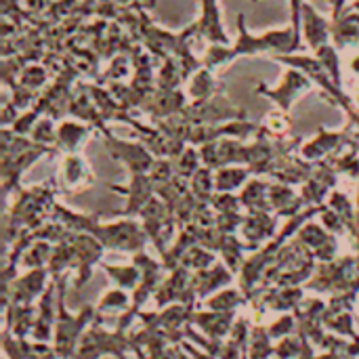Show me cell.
Masks as SVG:
<instances>
[{
  "mask_svg": "<svg viewBox=\"0 0 359 359\" xmlns=\"http://www.w3.org/2000/svg\"><path fill=\"white\" fill-rule=\"evenodd\" d=\"M303 46V34L288 25V27H278V29H267L263 34H250L246 27V17L244 13L238 15V38L231 44H208L204 50L202 63L217 72L221 67H227L240 57H257V55H288V53H299Z\"/></svg>",
  "mask_w": 359,
  "mask_h": 359,
  "instance_id": "6da1fadb",
  "label": "cell"
},
{
  "mask_svg": "<svg viewBox=\"0 0 359 359\" xmlns=\"http://www.w3.org/2000/svg\"><path fill=\"white\" fill-rule=\"evenodd\" d=\"M55 204H57L55 185L40 183L29 189H19L4 217L6 238L11 231H25V229L34 231L44 223H48L46 219H50Z\"/></svg>",
  "mask_w": 359,
  "mask_h": 359,
  "instance_id": "7a4b0ae2",
  "label": "cell"
},
{
  "mask_svg": "<svg viewBox=\"0 0 359 359\" xmlns=\"http://www.w3.org/2000/svg\"><path fill=\"white\" fill-rule=\"evenodd\" d=\"M183 120L191 126L202 124H223L231 120H248V111L236 103L221 90L206 101H189L183 109Z\"/></svg>",
  "mask_w": 359,
  "mask_h": 359,
  "instance_id": "3957f363",
  "label": "cell"
},
{
  "mask_svg": "<svg viewBox=\"0 0 359 359\" xmlns=\"http://www.w3.org/2000/svg\"><path fill=\"white\" fill-rule=\"evenodd\" d=\"M99 137H101L103 145L107 147V154L111 156V160L122 164L128 170V175H147L151 170L156 156L143 141L120 139L109 128L101 130Z\"/></svg>",
  "mask_w": 359,
  "mask_h": 359,
  "instance_id": "277c9868",
  "label": "cell"
},
{
  "mask_svg": "<svg viewBox=\"0 0 359 359\" xmlns=\"http://www.w3.org/2000/svg\"><path fill=\"white\" fill-rule=\"evenodd\" d=\"M313 88H316V84L307 74H303L297 67H286V72H284L278 86H267L265 82H259L255 86V93L269 99V101H273L278 109L288 114L292 109V105L299 99H303L305 95H309Z\"/></svg>",
  "mask_w": 359,
  "mask_h": 359,
  "instance_id": "5b68a950",
  "label": "cell"
},
{
  "mask_svg": "<svg viewBox=\"0 0 359 359\" xmlns=\"http://www.w3.org/2000/svg\"><path fill=\"white\" fill-rule=\"evenodd\" d=\"M353 145H358V137L349 124L341 130H330V128L320 126L318 133L301 145V156L309 162H320V160L332 158Z\"/></svg>",
  "mask_w": 359,
  "mask_h": 359,
  "instance_id": "8992f818",
  "label": "cell"
},
{
  "mask_svg": "<svg viewBox=\"0 0 359 359\" xmlns=\"http://www.w3.org/2000/svg\"><path fill=\"white\" fill-rule=\"evenodd\" d=\"M103 246H114L120 250H141L147 240V231L130 217H122L114 223H97L90 231Z\"/></svg>",
  "mask_w": 359,
  "mask_h": 359,
  "instance_id": "52a82bcc",
  "label": "cell"
},
{
  "mask_svg": "<svg viewBox=\"0 0 359 359\" xmlns=\"http://www.w3.org/2000/svg\"><path fill=\"white\" fill-rule=\"evenodd\" d=\"M55 149L46 147V145H36L32 149L19 151L15 156H2L0 162V179H2V196L6 200H11L13 194H17L21 189V177L23 172H27L32 168V164H36L40 158L44 156H53Z\"/></svg>",
  "mask_w": 359,
  "mask_h": 359,
  "instance_id": "ba28073f",
  "label": "cell"
},
{
  "mask_svg": "<svg viewBox=\"0 0 359 359\" xmlns=\"http://www.w3.org/2000/svg\"><path fill=\"white\" fill-rule=\"evenodd\" d=\"M339 172L334 168V164L330 162V158L326 160H320L316 162V168H313V175L301 185V196L305 200V206L311 208V206H322L326 204L328 196L337 189L339 185Z\"/></svg>",
  "mask_w": 359,
  "mask_h": 359,
  "instance_id": "9c48e42d",
  "label": "cell"
},
{
  "mask_svg": "<svg viewBox=\"0 0 359 359\" xmlns=\"http://www.w3.org/2000/svg\"><path fill=\"white\" fill-rule=\"evenodd\" d=\"M95 185V172L88 160L80 154H65L59 172H57V191L61 194H78Z\"/></svg>",
  "mask_w": 359,
  "mask_h": 359,
  "instance_id": "30bf717a",
  "label": "cell"
},
{
  "mask_svg": "<svg viewBox=\"0 0 359 359\" xmlns=\"http://www.w3.org/2000/svg\"><path fill=\"white\" fill-rule=\"evenodd\" d=\"M189 97L185 88H156L141 105V114H147L151 122L156 120H166L170 116L183 114L187 107Z\"/></svg>",
  "mask_w": 359,
  "mask_h": 359,
  "instance_id": "8fae6325",
  "label": "cell"
},
{
  "mask_svg": "<svg viewBox=\"0 0 359 359\" xmlns=\"http://www.w3.org/2000/svg\"><path fill=\"white\" fill-rule=\"evenodd\" d=\"M109 189L116 191V194H124V198H126V204L120 210L122 217L139 215L145 208V204L156 196V183L151 181L149 172L147 175H128L126 185L109 183Z\"/></svg>",
  "mask_w": 359,
  "mask_h": 359,
  "instance_id": "7c38bea8",
  "label": "cell"
},
{
  "mask_svg": "<svg viewBox=\"0 0 359 359\" xmlns=\"http://www.w3.org/2000/svg\"><path fill=\"white\" fill-rule=\"evenodd\" d=\"M198 38L206 40L208 44H231L229 34L223 25L221 0H198Z\"/></svg>",
  "mask_w": 359,
  "mask_h": 359,
  "instance_id": "4fadbf2b",
  "label": "cell"
},
{
  "mask_svg": "<svg viewBox=\"0 0 359 359\" xmlns=\"http://www.w3.org/2000/svg\"><path fill=\"white\" fill-rule=\"evenodd\" d=\"M301 34H303L305 46L311 48V53H316L320 46L332 42V19L324 17L313 4L303 2Z\"/></svg>",
  "mask_w": 359,
  "mask_h": 359,
  "instance_id": "5bb4252c",
  "label": "cell"
},
{
  "mask_svg": "<svg viewBox=\"0 0 359 359\" xmlns=\"http://www.w3.org/2000/svg\"><path fill=\"white\" fill-rule=\"evenodd\" d=\"M139 215H141V221H143V227H145L147 236H149V238L160 246V250H162L164 238L170 236V229L177 227V223H175L172 215L168 212L164 200L158 198V196H154V198L145 204V208H143Z\"/></svg>",
  "mask_w": 359,
  "mask_h": 359,
  "instance_id": "9a60e30c",
  "label": "cell"
},
{
  "mask_svg": "<svg viewBox=\"0 0 359 359\" xmlns=\"http://www.w3.org/2000/svg\"><path fill=\"white\" fill-rule=\"evenodd\" d=\"M269 204H271V212L278 217H297L299 212H303L305 200L301 196V191L294 189V185L288 183H280V181H271L269 185Z\"/></svg>",
  "mask_w": 359,
  "mask_h": 359,
  "instance_id": "2e32d148",
  "label": "cell"
},
{
  "mask_svg": "<svg viewBox=\"0 0 359 359\" xmlns=\"http://www.w3.org/2000/svg\"><path fill=\"white\" fill-rule=\"evenodd\" d=\"M93 126L82 120H61L57 124V147L65 154H78L86 139L93 135Z\"/></svg>",
  "mask_w": 359,
  "mask_h": 359,
  "instance_id": "e0dca14e",
  "label": "cell"
},
{
  "mask_svg": "<svg viewBox=\"0 0 359 359\" xmlns=\"http://www.w3.org/2000/svg\"><path fill=\"white\" fill-rule=\"evenodd\" d=\"M278 227V215L273 212H246L242 223V233L250 244H261L267 238H273Z\"/></svg>",
  "mask_w": 359,
  "mask_h": 359,
  "instance_id": "ac0fdd59",
  "label": "cell"
},
{
  "mask_svg": "<svg viewBox=\"0 0 359 359\" xmlns=\"http://www.w3.org/2000/svg\"><path fill=\"white\" fill-rule=\"evenodd\" d=\"M269 185L271 181H267L265 177H252L242 189H240V200L246 212H271V204H269Z\"/></svg>",
  "mask_w": 359,
  "mask_h": 359,
  "instance_id": "d6986e66",
  "label": "cell"
},
{
  "mask_svg": "<svg viewBox=\"0 0 359 359\" xmlns=\"http://www.w3.org/2000/svg\"><path fill=\"white\" fill-rule=\"evenodd\" d=\"M297 238H299L301 244L313 248V250L318 252V257H322V259H330L332 252H334V250H332V248H334V238H332V233L326 231L322 225L313 223V219H309V221L297 231Z\"/></svg>",
  "mask_w": 359,
  "mask_h": 359,
  "instance_id": "ffe728a7",
  "label": "cell"
},
{
  "mask_svg": "<svg viewBox=\"0 0 359 359\" xmlns=\"http://www.w3.org/2000/svg\"><path fill=\"white\" fill-rule=\"evenodd\" d=\"M187 97L189 101H206L210 97H215L217 93L223 90L221 82L215 78V72L208 69L206 65H202L189 80H187Z\"/></svg>",
  "mask_w": 359,
  "mask_h": 359,
  "instance_id": "44dd1931",
  "label": "cell"
},
{
  "mask_svg": "<svg viewBox=\"0 0 359 359\" xmlns=\"http://www.w3.org/2000/svg\"><path fill=\"white\" fill-rule=\"evenodd\" d=\"M250 166L244 164H231V166H221L215 170V185L217 191H240L250 179H252Z\"/></svg>",
  "mask_w": 359,
  "mask_h": 359,
  "instance_id": "7402d4cb",
  "label": "cell"
},
{
  "mask_svg": "<svg viewBox=\"0 0 359 359\" xmlns=\"http://www.w3.org/2000/svg\"><path fill=\"white\" fill-rule=\"evenodd\" d=\"M259 133L267 135L269 139H282V137H290L292 133V118L282 111V109H273L269 111L261 122H259Z\"/></svg>",
  "mask_w": 359,
  "mask_h": 359,
  "instance_id": "603a6c76",
  "label": "cell"
},
{
  "mask_svg": "<svg viewBox=\"0 0 359 359\" xmlns=\"http://www.w3.org/2000/svg\"><path fill=\"white\" fill-rule=\"evenodd\" d=\"M48 78H50V72H48V67L46 65H42V63H25L23 67H21V72H19V76H17V82L15 84H19V86H25V88H29V90H42L46 84H48ZM13 88V86H11Z\"/></svg>",
  "mask_w": 359,
  "mask_h": 359,
  "instance_id": "cb8c5ba5",
  "label": "cell"
},
{
  "mask_svg": "<svg viewBox=\"0 0 359 359\" xmlns=\"http://www.w3.org/2000/svg\"><path fill=\"white\" fill-rule=\"evenodd\" d=\"M189 189L191 194L200 200V202H210L212 196L217 194V185H215V168L202 164V168L189 179Z\"/></svg>",
  "mask_w": 359,
  "mask_h": 359,
  "instance_id": "d4e9b609",
  "label": "cell"
},
{
  "mask_svg": "<svg viewBox=\"0 0 359 359\" xmlns=\"http://www.w3.org/2000/svg\"><path fill=\"white\" fill-rule=\"evenodd\" d=\"M135 72L133 67V57L128 53H118L109 59L107 69L103 72V76H99V84H109V82H124L130 74Z\"/></svg>",
  "mask_w": 359,
  "mask_h": 359,
  "instance_id": "484cf974",
  "label": "cell"
},
{
  "mask_svg": "<svg viewBox=\"0 0 359 359\" xmlns=\"http://www.w3.org/2000/svg\"><path fill=\"white\" fill-rule=\"evenodd\" d=\"M175 175L181 179H191L200 168H202V156H200V147L196 145H187L175 160Z\"/></svg>",
  "mask_w": 359,
  "mask_h": 359,
  "instance_id": "4316f807",
  "label": "cell"
},
{
  "mask_svg": "<svg viewBox=\"0 0 359 359\" xmlns=\"http://www.w3.org/2000/svg\"><path fill=\"white\" fill-rule=\"evenodd\" d=\"M330 162L334 164V168H337V172H339L341 177H347V179L359 181V145L347 147L345 151L332 156Z\"/></svg>",
  "mask_w": 359,
  "mask_h": 359,
  "instance_id": "83f0119b",
  "label": "cell"
},
{
  "mask_svg": "<svg viewBox=\"0 0 359 359\" xmlns=\"http://www.w3.org/2000/svg\"><path fill=\"white\" fill-rule=\"evenodd\" d=\"M313 55L322 61V65H324V67H326V72L332 76V80H334L339 86H343V74H341V57H339V48H337L332 42H328V44L320 46Z\"/></svg>",
  "mask_w": 359,
  "mask_h": 359,
  "instance_id": "f1b7e54d",
  "label": "cell"
},
{
  "mask_svg": "<svg viewBox=\"0 0 359 359\" xmlns=\"http://www.w3.org/2000/svg\"><path fill=\"white\" fill-rule=\"evenodd\" d=\"M57 120H53L50 116H42L34 130H32V139L38 143V145H46V147H57Z\"/></svg>",
  "mask_w": 359,
  "mask_h": 359,
  "instance_id": "f546056e",
  "label": "cell"
},
{
  "mask_svg": "<svg viewBox=\"0 0 359 359\" xmlns=\"http://www.w3.org/2000/svg\"><path fill=\"white\" fill-rule=\"evenodd\" d=\"M212 208L217 212H242V200L240 194L236 196L233 191H217L210 200Z\"/></svg>",
  "mask_w": 359,
  "mask_h": 359,
  "instance_id": "4dcf8cb0",
  "label": "cell"
},
{
  "mask_svg": "<svg viewBox=\"0 0 359 359\" xmlns=\"http://www.w3.org/2000/svg\"><path fill=\"white\" fill-rule=\"evenodd\" d=\"M107 273L114 276L124 286H130L137 280V271L133 267H107Z\"/></svg>",
  "mask_w": 359,
  "mask_h": 359,
  "instance_id": "1f68e13d",
  "label": "cell"
},
{
  "mask_svg": "<svg viewBox=\"0 0 359 359\" xmlns=\"http://www.w3.org/2000/svg\"><path fill=\"white\" fill-rule=\"evenodd\" d=\"M21 2H23L25 11H29V13H36V15H40V13H46V11L50 8V4H53L55 0H21Z\"/></svg>",
  "mask_w": 359,
  "mask_h": 359,
  "instance_id": "d6a6232c",
  "label": "cell"
},
{
  "mask_svg": "<svg viewBox=\"0 0 359 359\" xmlns=\"http://www.w3.org/2000/svg\"><path fill=\"white\" fill-rule=\"evenodd\" d=\"M349 69H351V74H353V76H358L359 78V53L353 57V59H351V61H349Z\"/></svg>",
  "mask_w": 359,
  "mask_h": 359,
  "instance_id": "836d02e7",
  "label": "cell"
},
{
  "mask_svg": "<svg viewBox=\"0 0 359 359\" xmlns=\"http://www.w3.org/2000/svg\"><path fill=\"white\" fill-rule=\"evenodd\" d=\"M355 208H358V215H359V185H358V194H355Z\"/></svg>",
  "mask_w": 359,
  "mask_h": 359,
  "instance_id": "e575fe53",
  "label": "cell"
},
{
  "mask_svg": "<svg viewBox=\"0 0 359 359\" xmlns=\"http://www.w3.org/2000/svg\"><path fill=\"white\" fill-rule=\"evenodd\" d=\"M353 101H355V105L359 107V88H358V93H355V97H353Z\"/></svg>",
  "mask_w": 359,
  "mask_h": 359,
  "instance_id": "d590c367",
  "label": "cell"
},
{
  "mask_svg": "<svg viewBox=\"0 0 359 359\" xmlns=\"http://www.w3.org/2000/svg\"><path fill=\"white\" fill-rule=\"evenodd\" d=\"M355 137H358V145H359V133H355Z\"/></svg>",
  "mask_w": 359,
  "mask_h": 359,
  "instance_id": "8d00e7d4",
  "label": "cell"
},
{
  "mask_svg": "<svg viewBox=\"0 0 359 359\" xmlns=\"http://www.w3.org/2000/svg\"><path fill=\"white\" fill-rule=\"evenodd\" d=\"M355 46H358V50H359V40H358V44H355Z\"/></svg>",
  "mask_w": 359,
  "mask_h": 359,
  "instance_id": "74e56055",
  "label": "cell"
},
{
  "mask_svg": "<svg viewBox=\"0 0 359 359\" xmlns=\"http://www.w3.org/2000/svg\"><path fill=\"white\" fill-rule=\"evenodd\" d=\"M252 2H259V0H252Z\"/></svg>",
  "mask_w": 359,
  "mask_h": 359,
  "instance_id": "f35d334b",
  "label": "cell"
}]
</instances>
